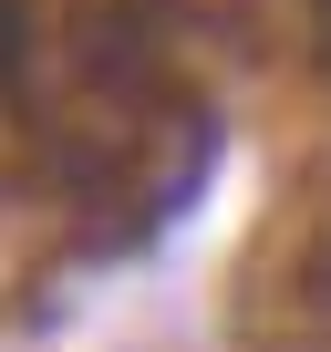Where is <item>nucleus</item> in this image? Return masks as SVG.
<instances>
[{"label": "nucleus", "instance_id": "nucleus-1", "mask_svg": "<svg viewBox=\"0 0 331 352\" xmlns=\"http://www.w3.org/2000/svg\"><path fill=\"white\" fill-rule=\"evenodd\" d=\"M321 11H331V0H321Z\"/></svg>", "mask_w": 331, "mask_h": 352}]
</instances>
